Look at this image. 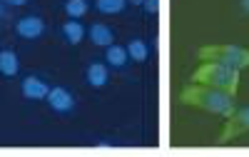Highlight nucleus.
<instances>
[{
  "instance_id": "nucleus-1",
  "label": "nucleus",
  "mask_w": 249,
  "mask_h": 157,
  "mask_svg": "<svg viewBox=\"0 0 249 157\" xmlns=\"http://www.w3.org/2000/svg\"><path fill=\"white\" fill-rule=\"evenodd\" d=\"M179 103L190 105V107L207 110V112H214V115H222V117H230L237 110L232 92L219 90V87H210V85H199V83L184 85L182 92H179Z\"/></svg>"
},
{
  "instance_id": "nucleus-2",
  "label": "nucleus",
  "mask_w": 249,
  "mask_h": 157,
  "mask_svg": "<svg viewBox=\"0 0 249 157\" xmlns=\"http://www.w3.org/2000/svg\"><path fill=\"white\" fill-rule=\"evenodd\" d=\"M190 83H199V85H210V87H219L227 92H237L239 87V70L222 65V63H212V60H202V65L192 72Z\"/></svg>"
},
{
  "instance_id": "nucleus-3",
  "label": "nucleus",
  "mask_w": 249,
  "mask_h": 157,
  "mask_svg": "<svg viewBox=\"0 0 249 157\" xmlns=\"http://www.w3.org/2000/svg\"><path fill=\"white\" fill-rule=\"evenodd\" d=\"M199 60H212V63H222V65H230L234 70H244L249 68V50L232 45V43H224V45H204L199 48Z\"/></svg>"
},
{
  "instance_id": "nucleus-4",
  "label": "nucleus",
  "mask_w": 249,
  "mask_h": 157,
  "mask_svg": "<svg viewBox=\"0 0 249 157\" xmlns=\"http://www.w3.org/2000/svg\"><path fill=\"white\" fill-rule=\"evenodd\" d=\"M247 132H249V107H242L227 117V125H224V132L219 135V142L237 140V137H242Z\"/></svg>"
},
{
  "instance_id": "nucleus-5",
  "label": "nucleus",
  "mask_w": 249,
  "mask_h": 157,
  "mask_svg": "<svg viewBox=\"0 0 249 157\" xmlns=\"http://www.w3.org/2000/svg\"><path fill=\"white\" fill-rule=\"evenodd\" d=\"M15 33L20 37H28V40L40 37L45 33V20H43V17H37V15H28V17H23V20L15 25Z\"/></svg>"
},
{
  "instance_id": "nucleus-6",
  "label": "nucleus",
  "mask_w": 249,
  "mask_h": 157,
  "mask_svg": "<svg viewBox=\"0 0 249 157\" xmlns=\"http://www.w3.org/2000/svg\"><path fill=\"white\" fill-rule=\"evenodd\" d=\"M48 92H50L48 83L40 80V77H35V75H28L23 80V95L28 97V100H45Z\"/></svg>"
},
{
  "instance_id": "nucleus-7",
  "label": "nucleus",
  "mask_w": 249,
  "mask_h": 157,
  "mask_svg": "<svg viewBox=\"0 0 249 157\" xmlns=\"http://www.w3.org/2000/svg\"><path fill=\"white\" fill-rule=\"evenodd\" d=\"M45 100L50 103V107L55 110V112H70L72 110V95L65 90V87H53L50 92H48V97Z\"/></svg>"
},
{
  "instance_id": "nucleus-8",
  "label": "nucleus",
  "mask_w": 249,
  "mask_h": 157,
  "mask_svg": "<svg viewBox=\"0 0 249 157\" xmlns=\"http://www.w3.org/2000/svg\"><path fill=\"white\" fill-rule=\"evenodd\" d=\"M90 40H92L97 48H107V45L115 43V40H112V30H110L105 23H95V25L90 28Z\"/></svg>"
},
{
  "instance_id": "nucleus-9",
  "label": "nucleus",
  "mask_w": 249,
  "mask_h": 157,
  "mask_svg": "<svg viewBox=\"0 0 249 157\" xmlns=\"http://www.w3.org/2000/svg\"><path fill=\"white\" fill-rule=\"evenodd\" d=\"M88 83L92 87H105L107 85V65L105 63H90L88 68Z\"/></svg>"
},
{
  "instance_id": "nucleus-10",
  "label": "nucleus",
  "mask_w": 249,
  "mask_h": 157,
  "mask_svg": "<svg viewBox=\"0 0 249 157\" xmlns=\"http://www.w3.org/2000/svg\"><path fill=\"white\" fill-rule=\"evenodd\" d=\"M107 52H105V60L110 63V65H115V68H124L127 65V60H130V55H127V50H124L122 45H107L105 48Z\"/></svg>"
},
{
  "instance_id": "nucleus-11",
  "label": "nucleus",
  "mask_w": 249,
  "mask_h": 157,
  "mask_svg": "<svg viewBox=\"0 0 249 157\" xmlns=\"http://www.w3.org/2000/svg\"><path fill=\"white\" fill-rule=\"evenodd\" d=\"M62 35L68 37V43L80 45V43H82V37H85V28H82V23H77L75 17H70V20L62 25Z\"/></svg>"
},
{
  "instance_id": "nucleus-12",
  "label": "nucleus",
  "mask_w": 249,
  "mask_h": 157,
  "mask_svg": "<svg viewBox=\"0 0 249 157\" xmlns=\"http://www.w3.org/2000/svg\"><path fill=\"white\" fill-rule=\"evenodd\" d=\"M124 50H127V55L132 57L135 63H144V60H147V55H150L147 43L140 40V37H132V40H130L127 45H124Z\"/></svg>"
},
{
  "instance_id": "nucleus-13",
  "label": "nucleus",
  "mask_w": 249,
  "mask_h": 157,
  "mask_svg": "<svg viewBox=\"0 0 249 157\" xmlns=\"http://www.w3.org/2000/svg\"><path fill=\"white\" fill-rule=\"evenodd\" d=\"M20 70V63H18V55L13 52V50H3L0 52V72L3 75H15Z\"/></svg>"
},
{
  "instance_id": "nucleus-14",
  "label": "nucleus",
  "mask_w": 249,
  "mask_h": 157,
  "mask_svg": "<svg viewBox=\"0 0 249 157\" xmlns=\"http://www.w3.org/2000/svg\"><path fill=\"white\" fill-rule=\"evenodd\" d=\"M95 8L105 15H115L127 8V0H95Z\"/></svg>"
},
{
  "instance_id": "nucleus-15",
  "label": "nucleus",
  "mask_w": 249,
  "mask_h": 157,
  "mask_svg": "<svg viewBox=\"0 0 249 157\" xmlns=\"http://www.w3.org/2000/svg\"><path fill=\"white\" fill-rule=\"evenodd\" d=\"M88 8H90L88 0H68V3H65V13L70 17H75V20H80V17L88 13Z\"/></svg>"
},
{
  "instance_id": "nucleus-16",
  "label": "nucleus",
  "mask_w": 249,
  "mask_h": 157,
  "mask_svg": "<svg viewBox=\"0 0 249 157\" xmlns=\"http://www.w3.org/2000/svg\"><path fill=\"white\" fill-rule=\"evenodd\" d=\"M142 8L147 10L150 15H155V13L160 10V0H144V3H142Z\"/></svg>"
},
{
  "instance_id": "nucleus-17",
  "label": "nucleus",
  "mask_w": 249,
  "mask_h": 157,
  "mask_svg": "<svg viewBox=\"0 0 249 157\" xmlns=\"http://www.w3.org/2000/svg\"><path fill=\"white\" fill-rule=\"evenodd\" d=\"M3 3H10V5H25L28 0H3Z\"/></svg>"
},
{
  "instance_id": "nucleus-18",
  "label": "nucleus",
  "mask_w": 249,
  "mask_h": 157,
  "mask_svg": "<svg viewBox=\"0 0 249 157\" xmlns=\"http://www.w3.org/2000/svg\"><path fill=\"white\" fill-rule=\"evenodd\" d=\"M144 0H127V5H142Z\"/></svg>"
},
{
  "instance_id": "nucleus-19",
  "label": "nucleus",
  "mask_w": 249,
  "mask_h": 157,
  "mask_svg": "<svg viewBox=\"0 0 249 157\" xmlns=\"http://www.w3.org/2000/svg\"><path fill=\"white\" fill-rule=\"evenodd\" d=\"M242 8H244V10L249 13V0H242Z\"/></svg>"
},
{
  "instance_id": "nucleus-20",
  "label": "nucleus",
  "mask_w": 249,
  "mask_h": 157,
  "mask_svg": "<svg viewBox=\"0 0 249 157\" xmlns=\"http://www.w3.org/2000/svg\"><path fill=\"white\" fill-rule=\"evenodd\" d=\"M0 15H3V3H0Z\"/></svg>"
}]
</instances>
